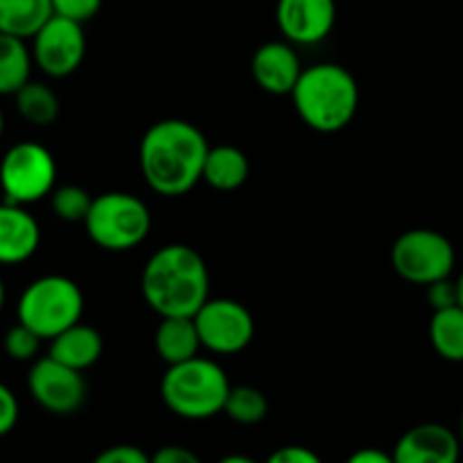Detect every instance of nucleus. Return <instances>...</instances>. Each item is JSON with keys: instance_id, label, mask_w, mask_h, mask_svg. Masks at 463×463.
<instances>
[{"instance_id": "f257e3e1", "label": "nucleus", "mask_w": 463, "mask_h": 463, "mask_svg": "<svg viewBox=\"0 0 463 463\" xmlns=\"http://www.w3.org/2000/svg\"><path fill=\"white\" fill-rule=\"evenodd\" d=\"M207 153V139L194 123L164 118L146 130L139 146V166L155 194L180 198L203 180Z\"/></svg>"}, {"instance_id": "f03ea898", "label": "nucleus", "mask_w": 463, "mask_h": 463, "mask_svg": "<svg viewBox=\"0 0 463 463\" xmlns=\"http://www.w3.org/2000/svg\"><path fill=\"white\" fill-rule=\"evenodd\" d=\"M141 293L162 318H194L209 300V270L203 255L184 243L164 246L146 261Z\"/></svg>"}, {"instance_id": "7ed1b4c3", "label": "nucleus", "mask_w": 463, "mask_h": 463, "mask_svg": "<svg viewBox=\"0 0 463 463\" xmlns=\"http://www.w3.org/2000/svg\"><path fill=\"white\" fill-rule=\"evenodd\" d=\"M291 100L307 128L334 135L350 126L357 116L359 84L345 66L320 61L302 71Z\"/></svg>"}, {"instance_id": "20e7f679", "label": "nucleus", "mask_w": 463, "mask_h": 463, "mask_svg": "<svg viewBox=\"0 0 463 463\" xmlns=\"http://www.w3.org/2000/svg\"><path fill=\"white\" fill-rule=\"evenodd\" d=\"M230 389L227 373L203 357L168 366L159 384L164 404L186 420H207L221 413Z\"/></svg>"}, {"instance_id": "39448f33", "label": "nucleus", "mask_w": 463, "mask_h": 463, "mask_svg": "<svg viewBox=\"0 0 463 463\" xmlns=\"http://www.w3.org/2000/svg\"><path fill=\"white\" fill-rule=\"evenodd\" d=\"M84 293L66 275H43L24 288L16 305L19 323L33 329L42 341H52L82 320Z\"/></svg>"}, {"instance_id": "423d86ee", "label": "nucleus", "mask_w": 463, "mask_h": 463, "mask_svg": "<svg viewBox=\"0 0 463 463\" xmlns=\"http://www.w3.org/2000/svg\"><path fill=\"white\" fill-rule=\"evenodd\" d=\"M87 234L98 248L126 252L144 243L153 227L148 204L128 191H107L93 198L84 218Z\"/></svg>"}, {"instance_id": "0eeeda50", "label": "nucleus", "mask_w": 463, "mask_h": 463, "mask_svg": "<svg viewBox=\"0 0 463 463\" xmlns=\"http://www.w3.org/2000/svg\"><path fill=\"white\" fill-rule=\"evenodd\" d=\"M457 264V252L445 234L427 227L402 232L391 246V266L404 282L430 284L448 279Z\"/></svg>"}, {"instance_id": "6e6552de", "label": "nucleus", "mask_w": 463, "mask_h": 463, "mask_svg": "<svg viewBox=\"0 0 463 463\" xmlns=\"http://www.w3.org/2000/svg\"><path fill=\"white\" fill-rule=\"evenodd\" d=\"M57 162L51 150L34 141H19L0 159V189L5 203L33 204L52 194Z\"/></svg>"}, {"instance_id": "1a4fd4ad", "label": "nucleus", "mask_w": 463, "mask_h": 463, "mask_svg": "<svg viewBox=\"0 0 463 463\" xmlns=\"http://www.w3.org/2000/svg\"><path fill=\"white\" fill-rule=\"evenodd\" d=\"M200 345L216 354H237L255 338L250 309L232 298H209L194 316Z\"/></svg>"}, {"instance_id": "9d476101", "label": "nucleus", "mask_w": 463, "mask_h": 463, "mask_svg": "<svg viewBox=\"0 0 463 463\" xmlns=\"http://www.w3.org/2000/svg\"><path fill=\"white\" fill-rule=\"evenodd\" d=\"M28 391L43 411L71 416L87 402L89 386L80 371H73L52 357H42L34 359L30 366Z\"/></svg>"}, {"instance_id": "9b49d317", "label": "nucleus", "mask_w": 463, "mask_h": 463, "mask_svg": "<svg viewBox=\"0 0 463 463\" xmlns=\"http://www.w3.org/2000/svg\"><path fill=\"white\" fill-rule=\"evenodd\" d=\"M33 61L48 78H69L87 55V34L75 21L52 14L33 37Z\"/></svg>"}, {"instance_id": "f8f14e48", "label": "nucleus", "mask_w": 463, "mask_h": 463, "mask_svg": "<svg viewBox=\"0 0 463 463\" xmlns=\"http://www.w3.org/2000/svg\"><path fill=\"white\" fill-rule=\"evenodd\" d=\"M275 21L288 43L314 46L334 30L336 0H278Z\"/></svg>"}, {"instance_id": "ddd939ff", "label": "nucleus", "mask_w": 463, "mask_h": 463, "mask_svg": "<svg viewBox=\"0 0 463 463\" xmlns=\"http://www.w3.org/2000/svg\"><path fill=\"white\" fill-rule=\"evenodd\" d=\"M461 440L440 422H420L404 431L395 443L393 463H458Z\"/></svg>"}, {"instance_id": "4468645a", "label": "nucleus", "mask_w": 463, "mask_h": 463, "mask_svg": "<svg viewBox=\"0 0 463 463\" xmlns=\"http://www.w3.org/2000/svg\"><path fill=\"white\" fill-rule=\"evenodd\" d=\"M302 71L300 57L288 42L261 43L250 60L252 80L270 96H291Z\"/></svg>"}, {"instance_id": "2eb2a0df", "label": "nucleus", "mask_w": 463, "mask_h": 463, "mask_svg": "<svg viewBox=\"0 0 463 463\" xmlns=\"http://www.w3.org/2000/svg\"><path fill=\"white\" fill-rule=\"evenodd\" d=\"M42 243L37 218L21 204L0 203V266L28 261Z\"/></svg>"}, {"instance_id": "dca6fc26", "label": "nucleus", "mask_w": 463, "mask_h": 463, "mask_svg": "<svg viewBox=\"0 0 463 463\" xmlns=\"http://www.w3.org/2000/svg\"><path fill=\"white\" fill-rule=\"evenodd\" d=\"M102 350H105L102 334L96 327L80 320L73 327H69L66 332L57 334L52 338L48 357L73 368V371L84 373L91 366H96L98 359L102 357Z\"/></svg>"}, {"instance_id": "f3484780", "label": "nucleus", "mask_w": 463, "mask_h": 463, "mask_svg": "<svg viewBox=\"0 0 463 463\" xmlns=\"http://www.w3.org/2000/svg\"><path fill=\"white\" fill-rule=\"evenodd\" d=\"M200 347L203 345H200L194 318H184V316L162 318V323L155 329V350L168 366L198 357Z\"/></svg>"}, {"instance_id": "a211bd4d", "label": "nucleus", "mask_w": 463, "mask_h": 463, "mask_svg": "<svg viewBox=\"0 0 463 463\" xmlns=\"http://www.w3.org/2000/svg\"><path fill=\"white\" fill-rule=\"evenodd\" d=\"M250 177V162L241 148L230 144L209 148L203 166V180L216 191H237Z\"/></svg>"}, {"instance_id": "6ab92c4d", "label": "nucleus", "mask_w": 463, "mask_h": 463, "mask_svg": "<svg viewBox=\"0 0 463 463\" xmlns=\"http://www.w3.org/2000/svg\"><path fill=\"white\" fill-rule=\"evenodd\" d=\"M51 16V0H0V34L28 42Z\"/></svg>"}, {"instance_id": "aec40b11", "label": "nucleus", "mask_w": 463, "mask_h": 463, "mask_svg": "<svg viewBox=\"0 0 463 463\" xmlns=\"http://www.w3.org/2000/svg\"><path fill=\"white\" fill-rule=\"evenodd\" d=\"M33 51L24 39L0 34V96H14L30 82Z\"/></svg>"}, {"instance_id": "412c9836", "label": "nucleus", "mask_w": 463, "mask_h": 463, "mask_svg": "<svg viewBox=\"0 0 463 463\" xmlns=\"http://www.w3.org/2000/svg\"><path fill=\"white\" fill-rule=\"evenodd\" d=\"M430 341L440 359L463 364V307L454 305L434 311L430 320Z\"/></svg>"}, {"instance_id": "4be33fe9", "label": "nucleus", "mask_w": 463, "mask_h": 463, "mask_svg": "<svg viewBox=\"0 0 463 463\" xmlns=\"http://www.w3.org/2000/svg\"><path fill=\"white\" fill-rule=\"evenodd\" d=\"M16 111L30 126L46 128L52 126L60 116V98L48 84L30 80L24 89L14 93Z\"/></svg>"}, {"instance_id": "5701e85b", "label": "nucleus", "mask_w": 463, "mask_h": 463, "mask_svg": "<svg viewBox=\"0 0 463 463\" xmlns=\"http://www.w3.org/2000/svg\"><path fill=\"white\" fill-rule=\"evenodd\" d=\"M269 400L255 386H232L222 413L239 425H260L269 416Z\"/></svg>"}, {"instance_id": "b1692460", "label": "nucleus", "mask_w": 463, "mask_h": 463, "mask_svg": "<svg viewBox=\"0 0 463 463\" xmlns=\"http://www.w3.org/2000/svg\"><path fill=\"white\" fill-rule=\"evenodd\" d=\"M91 194L78 184H64L52 189L51 207L60 221L84 222L89 209H91Z\"/></svg>"}, {"instance_id": "393cba45", "label": "nucleus", "mask_w": 463, "mask_h": 463, "mask_svg": "<svg viewBox=\"0 0 463 463\" xmlns=\"http://www.w3.org/2000/svg\"><path fill=\"white\" fill-rule=\"evenodd\" d=\"M3 347H5L7 357L14 359V362H33L39 354L42 338L30 327L16 323L14 327L7 329L5 338H3Z\"/></svg>"}, {"instance_id": "a878e982", "label": "nucleus", "mask_w": 463, "mask_h": 463, "mask_svg": "<svg viewBox=\"0 0 463 463\" xmlns=\"http://www.w3.org/2000/svg\"><path fill=\"white\" fill-rule=\"evenodd\" d=\"M52 14L84 25L100 12L102 0H51Z\"/></svg>"}, {"instance_id": "bb28decb", "label": "nucleus", "mask_w": 463, "mask_h": 463, "mask_svg": "<svg viewBox=\"0 0 463 463\" xmlns=\"http://www.w3.org/2000/svg\"><path fill=\"white\" fill-rule=\"evenodd\" d=\"M19 416V398H16L10 386L0 382V439L10 434V431H14Z\"/></svg>"}, {"instance_id": "cd10ccee", "label": "nucleus", "mask_w": 463, "mask_h": 463, "mask_svg": "<svg viewBox=\"0 0 463 463\" xmlns=\"http://www.w3.org/2000/svg\"><path fill=\"white\" fill-rule=\"evenodd\" d=\"M91 463H150V454H146L144 449L137 448V445L121 443L102 449Z\"/></svg>"}, {"instance_id": "c85d7f7f", "label": "nucleus", "mask_w": 463, "mask_h": 463, "mask_svg": "<svg viewBox=\"0 0 463 463\" xmlns=\"http://www.w3.org/2000/svg\"><path fill=\"white\" fill-rule=\"evenodd\" d=\"M427 302H430V307L434 311L448 309V307L458 305L457 284H454L449 278L430 284V287H427Z\"/></svg>"}, {"instance_id": "c756f323", "label": "nucleus", "mask_w": 463, "mask_h": 463, "mask_svg": "<svg viewBox=\"0 0 463 463\" xmlns=\"http://www.w3.org/2000/svg\"><path fill=\"white\" fill-rule=\"evenodd\" d=\"M266 463H325L314 449L305 448V445H284L278 448Z\"/></svg>"}, {"instance_id": "7c9ffc66", "label": "nucleus", "mask_w": 463, "mask_h": 463, "mask_svg": "<svg viewBox=\"0 0 463 463\" xmlns=\"http://www.w3.org/2000/svg\"><path fill=\"white\" fill-rule=\"evenodd\" d=\"M150 463H203L195 452L182 445H164L157 452L150 454Z\"/></svg>"}, {"instance_id": "2f4dec72", "label": "nucleus", "mask_w": 463, "mask_h": 463, "mask_svg": "<svg viewBox=\"0 0 463 463\" xmlns=\"http://www.w3.org/2000/svg\"><path fill=\"white\" fill-rule=\"evenodd\" d=\"M345 463H393V457L384 449L377 448H362L347 457Z\"/></svg>"}, {"instance_id": "473e14b6", "label": "nucleus", "mask_w": 463, "mask_h": 463, "mask_svg": "<svg viewBox=\"0 0 463 463\" xmlns=\"http://www.w3.org/2000/svg\"><path fill=\"white\" fill-rule=\"evenodd\" d=\"M216 463H257V461L252 457H248V454H227V457L218 458Z\"/></svg>"}, {"instance_id": "72a5a7b5", "label": "nucleus", "mask_w": 463, "mask_h": 463, "mask_svg": "<svg viewBox=\"0 0 463 463\" xmlns=\"http://www.w3.org/2000/svg\"><path fill=\"white\" fill-rule=\"evenodd\" d=\"M454 284H457V296H458V307H463V269L461 273H458V278L454 279Z\"/></svg>"}, {"instance_id": "f704fd0d", "label": "nucleus", "mask_w": 463, "mask_h": 463, "mask_svg": "<svg viewBox=\"0 0 463 463\" xmlns=\"http://www.w3.org/2000/svg\"><path fill=\"white\" fill-rule=\"evenodd\" d=\"M5 300H7V288H5V282H3V278H0V311H3V307H5Z\"/></svg>"}, {"instance_id": "c9c22d12", "label": "nucleus", "mask_w": 463, "mask_h": 463, "mask_svg": "<svg viewBox=\"0 0 463 463\" xmlns=\"http://www.w3.org/2000/svg\"><path fill=\"white\" fill-rule=\"evenodd\" d=\"M3 132H5V114L0 109V139H3Z\"/></svg>"}, {"instance_id": "e433bc0d", "label": "nucleus", "mask_w": 463, "mask_h": 463, "mask_svg": "<svg viewBox=\"0 0 463 463\" xmlns=\"http://www.w3.org/2000/svg\"><path fill=\"white\" fill-rule=\"evenodd\" d=\"M458 440H461V449H463V411H461V422H458Z\"/></svg>"}]
</instances>
